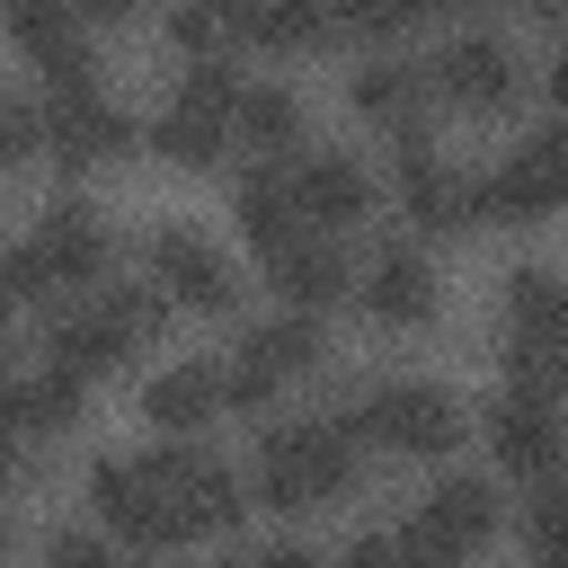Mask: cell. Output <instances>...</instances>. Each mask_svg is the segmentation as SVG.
Listing matches in <instances>:
<instances>
[{
	"label": "cell",
	"instance_id": "obj_1",
	"mask_svg": "<svg viewBox=\"0 0 568 568\" xmlns=\"http://www.w3.org/2000/svg\"><path fill=\"white\" fill-rule=\"evenodd\" d=\"M106 257H115V248H106V222H98L89 204H71V195H62V204H44V213H36V231L0 257V293H9V302H18V293H27V302H53V293L98 284V275H106Z\"/></svg>",
	"mask_w": 568,
	"mask_h": 568
},
{
	"label": "cell",
	"instance_id": "obj_2",
	"mask_svg": "<svg viewBox=\"0 0 568 568\" xmlns=\"http://www.w3.org/2000/svg\"><path fill=\"white\" fill-rule=\"evenodd\" d=\"M160 311H169V302H160L151 284H106L98 302H80V311H62V320H53V364H44V373L89 382V373L124 364L133 346H151Z\"/></svg>",
	"mask_w": 568,
	"mask_h": 568
},
{
	"label": "cell",
	"instance_id": "obj_3",
	"mask_svg": "<svg viewBox=\"0 0 568 568\" xmlns=\"http://www.w3.org/2000/svg\"><path fill=\"white\" fill-rule=\"evenodd\" d=\"M346 479H355V435L337 417H311V426H275L266 435V462H257L266 506H328V497H346Z\"/></svg>",
	"mask_w": 568,
	"mask_h": 568
},
{
	"label": "cell",
	"instance_id": "obj_4",
	"mask_svg": "<svg viewBox=\"0 0 568 568\" xmlns=\"http://www.w3.org/2000/svg\"><path fill=\"white\" fill-rule=\"evenodd\" d=\"M231 98H240V71H231L222 53H195V62H186V80H178V98L160 106L151 142H160L178 169H213L222 133H231Z\"/></svg>",
	"mask_w": 568,
	"mask_h": 568
},
{
	"label": "cell",
	"instance_id": "obj_5",
	"mask_svg": "<svg viewBox=\"0 0 568 568\" xmlns=\"http://www.w3.org/2000/svg\"><path fill=\"white\" fill-rule=\"evenodd\" d=\"M337 426H355V444L444 453V444L462 435V399H453L444 382H382V390H364V399H355V417H337Z\"/></svg>",
	"mask_w": 568,
	"mask_h": 568
},
{
	"label": "cell",
	"instance_id": "obj_6",
	"mask_svg": "<svg viewBox=\"0 0 568 568\" xmlns=\"http://www.w3.org/2000/svg\"><path fill=\"white\" fill-rule=\"evenodd\" d=\"M559 195H568V133H559V124L524 133V142L479 178V213H497V222H541V213H559Z\"/></svg>",
	"mask_w": 568,
	"mask_h": 568
},
{
	"label": "cell",
	"instance_id": "obj_7",
	"mask_svg": "<svg viewBox=\"0 0 568 568\" xmlns=\"http://www.w3.org/2000/svg\"><path fill=\"white\" fill-rule=\"evenodd\" d=\"M399 532H408L417 568H462V559L497 532V488H488V479H444Z\"/></svg>",
	"mask_w": 568,
	"mask_h": 568
},
{
	"label": "cell",
	"instance_id": "obj_8",
	"mask_svg": "<svg viewBox=\"0 0 568 568\" xmlns=\"http://www.w3.org/2000/svg\"><path fill=\"white\" fill-rule=\"evenodd\" d=\"M142 462H151V479L169 488L178 532H222V524H240V479H231L213 453H195V444H160V453H142Z\"/></svg>",
	"mask_w": 568,
	"mask_h": 568
},
{
	"label": "cell",
	"instance_id": "obj_9",
	"mask_svg": "<svg viewBox=\"0 0 568 568\" xmlns=\"http://www.w3.org/2000/svg\"><path fill=\"white\" fill-rule=\"evenodd\" d=\"M515 71H524V53H515L497 27H462V36H444L435 62H426V80H435L444 98H462V106H506V98H515Z\"/></svg>",
	"mask_w": 568,
	"mask_h": 568
},
{
	"label": "cell",
	"instance_id": "obj_10",
	"mask_svg": "<svg viewBox=\"0 0 568 568\" xmlns=\"http://www.w3.org/2000/svg\"><path fill=\"white\" fill-rule=\"evenodd\" d=\"M320 364V328L302 320V311H275V320H257L248 337H240V364L222 373V399H266L275 382H293V373H311Z\"/></svg>",
	"mask_w": 568,
	"mask_h": 568
},
{
	"label": "cell",
	"instance_id": "obj_11",
	"mask_svg": "<svg viewBox=\"0 0 568 568\" xmlns=\"http://www.w3.org/2000/svg\"><path fill=\"white\" fill-rule=\"evenodd\" d=\"M399 204H408L417 231H462V222H479V178L444 169V160L417 142V124H408V133H399Z\"/></svg>",
	"mask_w": 568,
	"mask_h": 568
},
{
	"label": "cell",
	"instance_id": "obj_12",
	"mask_svg": "<svg viewBox=\"0 0 568 568\" xmlns=\"http://www.w3.org/2000/svg\"><path fill=\"white\" fill-rule=\"evenodd\" d=\"M151 284H160V302H186V311H222V302H231L222 248H213L204 231H186V222L151 231Z\"/></svg>",
	"mask_w": 568,
	"mask_h": 568
},
{
	"label": "cell",
	"instance_id": "obj_13",
	"mask_svg": "<svg viewBox=\"0 0 568 568\" xmlns=\"http://www.w3.org/2000/svg\"><path fill=\"white\" fill-rule=\"evenodd\" d=\"M36 124H44V142H53L71 169H89V160L124 151V133H133V124H124V106H115L98 80H80V89H53V106H44Z\"/></svg>",
	"mask_w": 568,
	"mask_h": 568
},
{
	"label": "cell",
	"instance_id": "obj_14",
	"mask_svg": "<svg viewBox=\"0 0 568 568\" xmlns=\"http://www.w3.org/2000/svg\"><path fill=\"white\" fill-rule=\"evenodd\" d=\"M89 497H98L106 532H124V541H178V515H169V488L151 479V462H98Z\"/></svg>",
	"mask_w": 568,
	"mask_h": 568
},
{
	"label": "cell",
	"instance_id": "obj_15",
	"mask_svg": "<svg viewBox=\"0 0 568 568\" xmlns=\"http://www.w3.org/2000/svg\"><path fill=\"white\" fill-rule=\"evenodd\" d=\"M284 186H293V213H302V222H355V213L373 204V178H364L355 151H302V160L284 169Z\"/></svg>",
	"mask_w": 568,
	"mask_h": 568
},
{
	"label": "cell",
	"instance_id": "obj_16",
	"mask_svg": "<svg viewBox=\"0 0 568 568\" xmlns=\"http://www.w3.org/2000/svg\"><path fill=\"white\" fill-rule=\"evenodd\" d=\"M266 275H275V293H284V311H328L346 284H355V266H346V248L337 240H320V231H302V240H284L275 257H266Z\"/></svg>",
	"mask_w": 568,
	"mask_h": 568
},
{
	"label": "cell",
	"instance_id": "obj_17",
	"mask_svg": "<svg viewBox=\"0 0 568 568\" xmlns=\"http://www.w3.org/2000/svg\"><path fill=\"white\" fill-rule=\"evenodd\" d=\"M488 444H497V462H506V470H524V479L541 488V479H550V462H559L550 399H532V390H497V399H488Z\"/></svg>",
	"mask_w": 568,
	"mask_h": 568
},
{
	"label": "cell",
	"instance_id": "obj_18",
	"mask_svg": "<svg viewBox=\"0 0 568 568\" xmlns=\"http://www.w3.org/2000/svg\"><path fill=\"white\" fill-rule=\"evenodd\" d=\"M364 311H373L382 328H417V320H435V266H426V248L390 240V248L373 257V275H364Z\"/></svg>",
	"mask_w": 568,
	"mask_h": 568
},
{
	"label": "cell",
	"instance_id": "obj_19",
	"mask_svg": "<svg viewBox=\"0 0 568 568\" xmlns=\"http://www.w3.org/2000/svg\"><path fill=\"white\" fill-rule=\"evenodd\" d=\"M213 408H222V373H213V364H169V373L142 382V417L169 426L178 444H186L195 426H213Z\"/></svg>",
	"mask_w": 568,
	"mask_h": 568
},
{
	"label": "cell",
	"instance_id": "obj_20",
	"mask_svg": "<svg viewBox=\"0 0 568 568\" xmlns=\"http://www.w3.org/2000/svg\"><path fill=\"white\" fill-rule=\"evenodd\" d=\"M9 36L53 71V89H80V80H89V44H80L71 9H53V0H18V9H9Z\"/></svg>",
	"mask_w": 568,
	"mask_h": 568
},
{
	"label": "cell",
	"instance_id": "obj_21",
	"mask_svg": "<svg viewBox=\"0 0 568 568\" xmlns=\"http://www.w3.org/2000/svg\"><path fill=\"white\" fill-rule=\"evenodd\" d=\"M355 115H382V124H399L408 133V115H417V98H426V62H408V53H373V62H355Z\"/></svg>",
	"mask_w": 568,
	"mask_h": 568
},
{
	"label": "cell",
	"instance_id": "obj_22",
	"mask_svg": "<svg viewBox=\"0 0 568 568\" xmlns=\"http://www.w3.org/2000/svg\"><path fill=\"white\" fill-rule=\"evenodd\" d=\"M231 204H240V231H248V240H257L266 257H275L284 240H302V213H293V186H284V160H266V169H248Z\"/></svg>",
	"mask_w": 568,
	"mask_h": 568
},
{
	"label": "cell",
	"instance_id": "obj_23",
	"mask_svg": "<svg viewBox=\"0 0 568 568\" xmlns=\"http://www.w3.org/2000/svg\"><path fill=\"white\" fill-rule=\"evenodd\" d=\"M231 124H240L257 151H284V142L302 133V98H293V89H275V80H257V89L240 80V98H231Z\"/></svg>",
	"mask_w": 568,
	"mask_h": 568
},
{
	"label": "cell",
	"instance_id": "obj_24",
	"mask_svg": "<svg viewBox=\"0 0 568 568\" xmlns=\"http://www.w3.org/2000/svg\"><path fill=\"white\" fill-rule=\"evenodd\" d=\"M222 27H240L248 44H320V36H328V18L302 9V0H284V9H231Z\"/></svg>",
	"mask_w": 568,
	"mask_h": 568
},
{
	"label": "cell",
	"instance_id": "obj_25",
	"mask_svg": "<svg viewBox=\"0 0 568 568\" xmlns=\"http://www.w3.org/2000/svg\"><path fill=\"white\" fill-rule=\"evenodd\" d=\"M44 568H115V550H106V532H53Z\"/></svg>",
	"mask_w": 568,
	"mask_h": 568
},
{
	"label": "cell",
	"instance_id": "obj_26",
	"mask_svg": "<svg viewBox=\"0 0 568 568\" xmlns=\"http://www.w3.org/2000/svg\"><path fill=\"white\" fill-rule=\"evenodd\" d=\"M346 568H417V550H408V532H364V541H346Z\"/></svg>",
	"mask_w": 568,
	"mask_h": 568
},
{
	"label": "cell",
	"instance_id": "obj_27",
	"mask_svg": "<svg viewBox=\"0 0 568 568\" xmlns=\"http://www.w3.org/2000/svg\"><path fill=\"white\" fill-rule=\"evenodd\" d=\"M44 142V124H36V106L27 98H0V169L18 160V151H36Z\"/></svg>",
	"mask_w": 568,
	"mask_h": 568
},
{
	"label": "cell",
	"instance_id": "obj_28",
	"mask_svg": "<svg viewBox=\"0 0 568 568\" xmlns=\"http://www.w3.org/2000/svg\"><path fill=\"white\" fill-rule=\"evenodd\" d=\"M169 27H178V44H186V53H204V44H222V9H178Z\"/></svg>",
	"mask_w": 568,
	"mask_h": 568
},
{
	"label": "cell",
	"instance_id": "obj_29",
	"mask_svg": "<svg viewBox=\"0 0 568 568\" xmlns=\"http://www.w3.org/2000/svg\"><path fill=\"white\" fill-rule=\"evenodd\" d=\"M240 568H320L311 550H257V559H240Z\"/></svg>",
	"mask_w": 568,
	"mask_h": 568
}]
</instances>
